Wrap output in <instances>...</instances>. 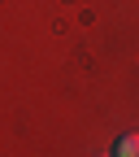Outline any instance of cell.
Wrapping results in <instances>:
<instances>
[{
	"mask_svg": "<svg viewBox=\"0 0 139 157\" xmlns=\"http://www.w3.org/2000/svg\"><path fill=\"white\" fill-rule=\"evenodd\" d=\"M113 157H139V135H122L113 148Z\"/></svg>",
	"mask_w": 139,
	"mask_h": 157,
	"instance_id": "1",
	"label": "cell"
}]
</instances>
